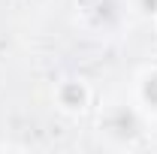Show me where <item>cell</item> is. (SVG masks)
Here are the masks:
<instances>
[{
  "mask_svg": "<svg viewBox=\"0 0 157 154\" xmlns=\"http://www.w3.org/2000/svg\"><path fill=\"white\" fill-rule=\"evenodd\" d=\"M91 100H94V91L85 79H60L55 85V106L70 118L85 115L91 109Z\"/></svg>",
  "mask_w": 157,
  "mask_h": 154,
  "instance_id": "2",
  "label": "cell"
},
{
  "mask_svg": "<svg viewBox=\"0 0 157 154\" xmlns=\"http://www.w3.org/2000/svg\"><path fill=\"white\" fill-rule=\"evenodd\" d=\"M97 130L112 145H130L139 133H142V115L133 103L127 100H115V103H106L100 109L97 118Z\"/></svg>",
  "mask_w": 157,
  "mask_h": 154,
  "instance_id": "1",
  "label": "cell"
},
{
  "mask_svg": "<svg viewBox=\"0 0 157 154\" xmlns=\"http://www.w3.org/2000/svg\"><path fill=\"white\" fill-rule=\"evenodd\" d=\"M133 9H136L139 15H145V18H154V12H157V0H133Z\"/></svg>",
  "mask_w": 157,
  "mask_h": 154,
  "instance_id": "4",
  "label": "cell"
},
{
  "mask_svg": "<svg viewBox=\"0 0 157 154\" xmlns=\"http://www.w3.org/2000/svg\"><path fill=\"white\" fill-rule=\"evenodd\" d=\"M151 21H154V30H157V12H154V18H151Z\"/></svg>",
  "mask_w": 157,
  "mask_h": 154,
  "instance_id": "5",
  "label": "cell"
},
{
  "mask_svg": "<svg viewBox=\"0 0 157 154\" xmlns=\"http://www.w3.org/2000/svg\"><path fill=\"white\" fill-rule=\"evenodd\" d=\"M136 100L142 109L148 112H157V67H148L142 70L136 79Z\"/></svg>",
  "mask_w": 157,
  "mask_h": 154,
  "instance_id": "3",
  "label": "cell"
}]
</instances>
